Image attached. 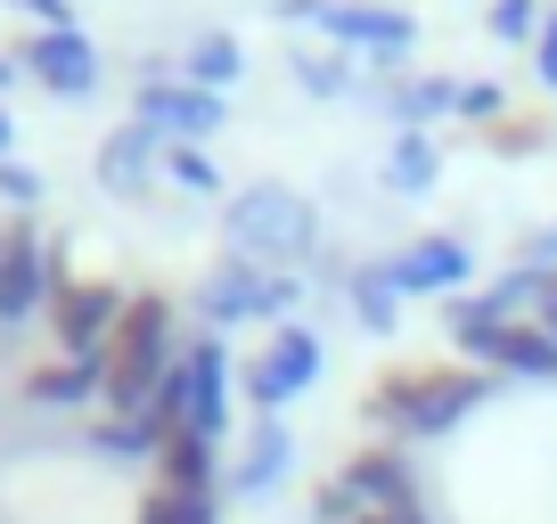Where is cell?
Here are the masks:
<instances>
[{
    "label": "cell",
    "instance_id": "7c38bea8",
    "mask_svg": "<svg viewBox=\"0 0 557 524\" xmlns=\"http://www.w3.org/2000/svg\"><path fill=\"white\" fill-rule=\"evenodd\" d=\"M181 369H189V426L181 435H206V442H222V419H230V345L222 336H189L181 345Z\"/></svg>",
    "mask_w": 557,
    "mask_h": 524
},
{
    "label": "cell",
    "instance_id": "4fadbf2b",
    "mask_svg": "<svg viewBox=\"0 0 557 524\" xmlns=\"http://www.w3.org/2000/svg\"><path fill=\"white\" fill-rule=\"evenodd\" d=\"M385 271H394L401 296H459V287H468V271H475V254H468L459 238H443V229H435V238H410L394 262H385Z\"/></svg>",
    "mask_w": 557,
    "mask_h": 524
},
{
    "label": "cell",
    "instance_id": "3957f363",
    "mask_svg": "<svg viewBox=\"0 0 557 524\" xmlns=\"http://www.w3.org/2000/svg\"><path fill=\"white\" fill-rule=\"evenodd\" d=\"M475 402H492V385H484V369H394V377H377L369 385V419L377 426H394V435H451L459 419H468Z\"/></svg>",
    "mask_w": 557,
    "mask_h": 524
},
{
    "label": "cell",
    "instance_id": "7402d4cb",
    "mask_svg": "<svg viewBox=\"0 0 557 524\" xmlns=\"http://www.w3.org/2000/svg\"><path fill=\"white\" fill-rule=\"evenodd\" d=\"M435 173H443V148L426 140V132H401V140L385 148V180H394V189H435Z\"/></svg>",
    "mask_w": 557,
    "mask_h": 524
},
{
    "label": "cell",
    "instance_id": "f35d334b",
    "mask_svg": "<svg viewBox=\"0 0 557 524\" xmlns=\"http://www.w3.org/2000/svg\"><path fill=\"white\" fill-rule=\"evenodd\" d=\"M0 238H9V222H0Z\"/></svg>",
    "mask_w": 557,
    "mask_h": 524
},
{
    "label": "cell",
    "instance_id": "5bb4252c",
    "mask_svg": "<svg viewBox=\"0 0 557 524\" xmlns=\"http://www.w3.org/2000/svg\"><path fill=\"white\" fill-rule=\"evenodd\" d=\"M287 467H296V435H287V419H255V435L238 442V467H230V491H238V500H262V491L287 484Z\"/></svg>",
    "mask_w": 557,
    "mask_h": 524
},
{
    "label": "cell",
    "instance_id": "44dd1931",
    "mask_svg": "<svg viewBox=\"0 0 557 524\" xmlns=\"http://www.w3.org/2000/svg\"><path fill=\"white\" fill-rule=\"evenodd\" d=\"M345 303H352V312H361V320H369L377 336H394L401 287H394V271H385V262H369V271H352V279H345Z\"/></svg>",
    "mask_w": 557,
    "mask_h": 524
},
{
    "label": "cell",
    "instance_id": "277c9868",
    "mask_svg": "<svg viewBox=\"0 0 557 524\" xmlns=\"http://www.w3.org/2000/svg\"><path fill=\"white\" fill-rule=\"evenodd\" d=\"M296 296H304L296 271H262V262H246V254L197 279V312H206V336L238 328V320H278V328H287Z\"/></svg>",
    "mask_w": 557,
    "mask_h": 524
},
{
    "label": "cell",
    "instance_id": "f546056e",
    "mask_svg": "<svg viewBox=\"0 0 557 524\" xmlns=\"http://www.w3.org/2000/svg\"><path fill=\"white\" fill-rule=\"evenodd\" d=\"M459 115H475L492 132V123L508 115V99H500V83H459Z\"/></svg>",
    "mask_w": 557,
    "mask_h": 524
},
{
    "label": "cell",
    "instance_id": "603a6c76",
    "mask_svg": "<svg viewBox=\"0 0 557 524\" xmlns=\"http://www.w3.org/2000/svg\"><path fill=\"white\" fill-rule=\"evenodd\" d=\"M90 442H99L107 459H157L164 451V435L148 426V410H139V419H99V426H90Z\"/></svg>",
    "mask_w": 557,
    "mask_h": 524
},
{
    "label": "cell",
    "instance_id": "6da1fadb",
    "mask_svg": "<svg viewBox=\"0 0 557 524\" xmlns=\"http://www.w3.org/2000/svg\"><path fill=\"white\" fill-rule=\"evenodd\" d=\"M173 296H132L123 303V328H115V345H107V419H139V410L157 402V385H164V369L181 361V345H173Z\"/></svg>",
    "mask_w": 557,
    "mask_h": 524
},
{
    "label": "cell",
    "instance_id": "2e32d148",
    "mask_svg": "<svg viewBox=\"0 0 557 524\" xmlns=\"http://www.w3.org/2000/svg\"><path fill=\"white\" fill-rule=\"evenodd\" d=\"M25 402H41V410H90V402H107V369L50 361V369H34V377H25Z\"/></svg>",
    "mask_w": 557,
    "mask_h": 524
},
{
    "label": "cell",
    "instance_id": "f1b7e54d",
    "mask_svg": "<svg viewBox=\"0 0 557 524\" xmlns=\"http://www.w3.org/2000/svg\"><path fill=\"white\" fill-rule=\"evenodd\" d=\"M484 140L500 148V157H533V148H541V123H533V115H500Z\"/></svg>",
    "mask_w": 557,
    "mask_h": 524
},
{
    "label": "cell",
    "instance_id": "8992f818",
    "mask_svg": "<svg viewBox=\"0 0 557 524\" xmlns=\"http://www.w3.org/2000/svg\"><path fill=\"white\" fill-rule=\"evenodd\" d=\"M278 17L320 25L345 58H401L418 41V25L401 9H361V0H278Z\"/></svg>",
    "mask_w": 557,
    "mask_h": 524
},
{
    "label": "cell",
    "instance_id": "4dcf8cb0",
    "mask_svg": "<svg viewBox=\"0 0 557 524\" xmlns=\"http://www.w3.org/2000/svg\"><path fill=\"white\" fill-rule=\"evenodd\" d=\"M312 516H320V524H361V508H352V491L329 475V484L312 491Z\"/></svg>",
    "mask_w": 557,
    "mask_h": 524
},
{
    "label": "cell",
    "instance_id": "d4e9b609",
    "mask_svg": "<svg viewBox=\"0 0 557 524\" xmlns=\"http://www.w3.org/2000/svg\"><path fill=\"white\" fill-rule=\"evenodd\" d=\"M296 90H312V99H345L352 90V58H329V50H312V58H296Z\"/></svg>",
    "mask_w": 557,
    "mask_h": 524
},
{
    "label": "cell",
    "instance_id": "484cf974",
    "mask_svg": "<svg viewBox=\"0 0 557 524\" xmlns=\"http://www.w3.org/2000/svg\"><path fill=\"white\" fill-rule=\"evenodd\" d=\"M492 41H541V25H549V9L541 0H492Z\"/></svg>",
    "mask_w": 557,
    "mask_h": 524
},
{
    "label": "cell",
    "instance_id": "d6986e66",
    "mask_svg": "<svg viewBox=\"0 0 557 524\" xmlns=\"http://www.w3.org/2000/svg\"><path fill=\"white\" fill-rule=\"evenodd\" d=\"M213 442L206 435H164V451H157V484H173V491H206L213 500V484H222V467H213Z\"/></svg>",
    "mask_w": 557,
    "mask_h": 524
},
{
    "label": "cell",
    "instance_id": "9a60e30c",
    "mask_svg": "<svg viewBox=\"0 0 557 524\" xmlns=\"http://www.w3.org/2000/svg\"><path fill=\"white\" fill-rule=\"evenodd\" d=\"M157 164H164V140L148 132V123H123L115 140L99 148V180H107L115 197H139L148 180H157Z\"/></svg>",
    "mask_w": 557,
    "mask_h": 524
},
{
    "label": "cell",
    "instance_id": "30bf717a",
    "mask_svg": "<svg viewBox=\"0 0 557 524\" xmlns=\"http://www.w3.org/2000/svg\"><path fill=\"white\" fill-rule=\"evenodd\" d=\"M336 484L352 491L361 524H369V516H410V508H418V467H410V451H394V442L352 451L345 467H336Z\"/></svg>",
    "mask_w": 557,
    "mask_h": 524
},
{
    "label": "cell",
    "instance_id": "4316f807",
    "mask_svg": "<svg viewBox=\"0 0 557 524\" xmlns=\"http://www.w3.org/2000/svg\"><path fill=\"white\" fill-rule=\"evenodd\" d=\"M164 173H173L181 189H197V197H222V173L206 164V148H164Z\"/></svg>",
    "mask_w": 557,
    "mask_h": 524
},
{
    "label": "cell",
    "instance_id": "5b68a950",
    "mask_svg": "<svg viewBox=\"0 0 557 524\" xmlns=\"http://www.w3.org/2000/svg\"><path fill=\"white\" fill-rule=\"evenodd\" d=\"M123 287L107 279H66L50 296V336H58V361H83V369H107V345L123 328Z\"/></svg>",
    "mask_w": 557,
    "mask_h": 524
},
{
    "label": "cell",
    "instance_id": "cb8c5ba5",
    "mask_svg": "<svg viewBox=\"0 0 557 524\" xmlns=\"http://www.w3.org/2000/svg\"><path fill=\"white\" fill-rule=\"evenodd\" d=\"M139 524H213V500H206V491L148 484V491H139Z\"/></svg>",
    "mask_w": 557,
    "mask_h": 524
},
{
    "label": "cell",
    "instance_id": "e0dca14e",
    "mask_svg": "<svg viewBox=\"0 0 557 524\" xmlns=\"http://www.w3.org/2000/svg\"><path fill=\"white\" fill-rule=\"evenodd\" d=\"M484 369H508V377H557V345H549V328H541V320H517V328L492 336Z\"/></svg>",
    "mask_w": 557,
    "mask_h": 524
},
{
    "label": "cell",
    "instance_id": "83f0119b",
    "mask_svg": "<svg viewBox=\"0 0 557 524\" xmlns=\"http://www.w3.org/2000/svg\"><path fill=\"white\" fill-rule=\"evenodd\" d=\"M0 205H17V213L41 205V173H34V164H17V157L0 164Z\"/></svg>",
    "mask_w": 557,
    "mask_h": 524
},
{
    "label": "cell",
    "instance_id": "8d00e7d4",
    "mask_svg": "<svg viewBox=\"0 0 557 524\" xmlns=\"http://www.w3.org/2000/svg\"><path fill=\"white\" fill-rule=\"evenodd\" d=\"M369 524H426V508H410V516H369Z\"/></svg>",
    "mask_w": 557,
    "mask_h": 524
},
{
    "label": "cell",
    "instance_id": "74e56055",
    "mask_svg": "<svg viewBox=\"0 0 557 524\" xmlns=\"http://www.w3.org/2000/svg\"><path fill=\"white\" fill-rule=\"evenodd\" d=\"M9 140H17V132H9V115H0V164H9Z\"/></svg>",
    "mask_w": 557,
    "mask_h": 524
},
{
    "label": "cell",
    "instance_id": "ac0fdd59",
    "mask_svg": "<svg viewBox=\"0 0 557 524\" xmlns=\"http://www.w3.org/2000/svg\"><path fill=\"white\" fill-rule=\"evenodd\" d=\"M451 107H459V83H451V74H410V83L385 90V115H394L401 132H426V123L451 115Z\"/></svg>",
    "mask_w": 557,
    "mask_h": 524
},
{
    "label": "cell",
    "instance_id": "e575fe53",
    "mask_svg": "<svg viewBox=\"0 0 557 524\" xmlns=\"http://www.w3.org/2000/svg\"><path fill=\"white\" fill-rule=\"evenodd\" d=\"M9 83H25V58H0V90Z\"/></svg>",
    "mask_w": 557,
    "mask_h": 524
},
{
    "label": "cell",
    "instance_id": "9c48e42d",
    "mask_svg": "<svg viewBox=\"0 0 557 524\" xmlns=\"http://www.w3.org/2000/svg\"><path fill=\"white\" fill-rule=\"evenodd\" d=\"M58 287H66V279H58V254L41 246L34 213H17V222H9V238H0V328H25V320L58 296Z\"/></svg>",
    "mask_w": 557,
    "mask_h": 524
},
{
    "label": "cell",
    "instance_id": "52a82bcc",
    "mask_svg": "<svg viewBox=\"0 0 557 524\" xmlns=\"http://www.w3.org/2000/svg\"><path fill=\"white\" fill-rule=\"evenodd\" d=\"M312 377H320V336L296 328V320H287V328H278L271 345H262L255 361L238 369V385H246V402H255V419H278L296 394H312Z\"/></svg>",
    "mask_w": 557,
    "mask_h": 524
},
{
    "label": "cell",
    "instance_id": "ba28073f",
    "mask_svg": "<svg viewBox=\"0 0 557 524\" xmlns=\"http://www.w3.org/2000/svg\"><path fill=\"white\" fill-rule=\"evenodd\" d=\"M222 115H230V107L213 99V90L181 83V74H148V83L132 90V123H148L164 148H197V140H213V132H222Z\"/></svg>",
    "mask_w": 557,
    "mask_h": 524
},
{
    "label": "cell",
    "instance_id": "d6a6232c",
    "mask_svg": "<svg viewBox=\"0 0 557 524\" xmlns=\"http://www.w3.org/2000/svg\"><path fill=\"white\" fill-rule=\"evenodd\" d=\"M533 66H541V90L557 99V17L541 25V41H533Z\"/></svg>",
    "mask_w": 557,
    "mask_h": 524
},
{
    "label": "cell",
    "instance_id": "8fae6325",
    "mask_svg": "<svg viewBox=\"0 0 557 524\" xmlns=\"http://www.w3.org/2000/svg\"><path fill=\"white\" fill-rule=\"evenodd\" d=\"M25 74H34L50 99H90V90L107 83L99 41H90V34H34V41H25Z\"/></svg>",
    "mask_w": 557,
    "mask_h": 524
},
{
    "label": "cell",
    "instance_id": "7a4b0ae2",
    "mask_svg": "<svg viewBox=\"0 0 557 524\" xmlns=\"http://www.w3.org/2000/svg\"><path fill=\"white\" fill-rule=\"evenodd\" d=\"M222 222H230V246H238L246 262H262V271H296V262L320 254V205L296 197L287 180H255V189H238L222 205Z\"/></svg>",
    "mask_w": 557,
    "mask_h": 524
},
{
    "label": "cell",
    "instance_id": "ffe728a7",
    "mask_svg": "<svg viewBox=\"0 0 557 524\" xmlns=\"http://www.w3.org/2000/svg\"><path fill=\"white\" fill-rule=\"evenodd\" d=\"M246 74V50H238V34H197L189 41V58H181V83H197V90H213L222 99L230 83Z\"/></svg>",
    "mask_w": 557,
    "mask_h": 524
},
{
    "label": "cell",
    "instance_id": "d590c367",
    "mask_svg": "<svg viewBox=\"0 0 557 524\" xmlns=\"http://www.w3.org/2000/svg\"><path fill=\"white\" fill-rule=\"evenodd\" d=\"M541 328H549V345H557V287H549V303H541Z\"/></svg>",
    "mask_w": 557,
    "mask_h": 524
},
{
    "label": "cell",
    "instance_id": "1f68e13d",
    "mask_svg": "<svg viewBox=\"0 0 557 524\" xmlns=\"http://www.w3.org/2000/svg\"><path fill=\"white\" fill-rule=\"evenodd\" d=\"M9 9H25L41 34H74V9H66V0H9Z\"/></svg>",
    "mask_w": 557,
    "mask_h": 524
},
{
    "label": "cell",
    "instance_id": "836d02e7",
    "mask_svg": "<svg viewBox=\"0 0 557 524\" xmlns=\"http://www.w3.org/2000/svg\"><path fill=\"white\" fill-rule=\"evenodd\" d=\"M517 262H533V271H557V222H549V229H533Z\"/></svg>",
    "mask_w": 557,
    "mask_h": 524
}]
</instances>
